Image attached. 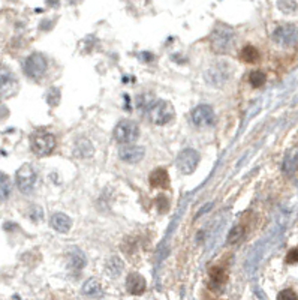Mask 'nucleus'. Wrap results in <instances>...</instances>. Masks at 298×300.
<instances>
[{
  "mask_svg": "<svg viewBox=\"0 0 298 300\" xmlns=\"http://www.w3.org/2000/svg\"><path fill=\"white\" fill-rule=\"evenodd\" d=\"M30 146L38 156H46L56 147V137L46 131H36L30 137Z\"/></svg>",
  "mask_w": 298,
  "mask_h": 300,
  "instance_id": "nucleus-1",
  "label": "nucleus"
},
{
  "mask_svg": "<svg viewBox=\"0 0 298 300\" xmlns=\"http://www.w3.org/2000/svg\"><path fill=\"white\" fill-rule=\"evenodd\" d=\"M234 42V32L228 26H217L212 36H210V44L213 51L216 53H228Z\"/></svg>",
  "mask_w": 298,
  "mask_h": 300,
  "instance_id": "nucleus-2",
  "label": "nucleus"
},
{
  "mask_svg": "<svg viewBox=\"0 0 298 300\" xmlns=\"http://www.w3.org/2000/svg\"><path fill=\"white\" fill-rule=\"evenodd\" d=\"M150 117L155 125L164 126L168 125L175 119V110L171 102L168 101H158L152 108H150Z\"/></svg>",
  "mask_w": 298,
  "mask_h": 300,
  "instance_id": "nucleus-3",
  "label": "nucleus"
},
{
  "mask_svg": "<svg viewBox=\"0 0 298 300\" xmlns=\"http://www.w3.org/2000/svg\"><path fill=\"white\" fill-rule=\"evenodd\" d=\"M139 137V126L133 120H122L114 128V138L120 144L133 143Z\"/></svg>",
  "mask_w": 298,
  "mask_h": 300,
  "instance_id": "nucleus-4",
  "label": "nucleus"
},
{
  "mask_svg": "<svg viewBox=\"0 0 298 300\" xmlns=\"http://www.w3.org/2000/svg\"><path fill=\"white\" fill-rule=\"evenodd\" d=\"M15 182L23 194H30L36 185V171L30 164H24L15 174Z\"/></svg>",
  "mask_w": 298,
  "mask_h": 300,
  "instance_id": "nucleus-5",
  "label": "nucleus"
},
{
  "mask_svg": "<svg viewBox=\"0 0 298 300\" xmlns=\"http://www.w3.org/2000/svg\"><path fill=\"white\" fill-rule=\"evenodd\" d=\"M46 66H48L46 59L41 53H33L24 62V74L29 78L38 80L46 72Z\"/></svg>",
  "mask_w": 298,
  "mask_h": 300,
  "instance_id": "nucleus-6",
  "label": "nucleus"
},
{
  "mask_svg": "<svg viewBox=\"0 0 298 300\" xmlns=\"http://www.w3.org/2000/svg\"><path fill=\"white\" fill-rule=\"evenodd\" d=\"M200 164V153L193 149H184L177 156V168L183 174H192Z\"/></svg>",
  "mask_w": 298,
  "mask_h": 300,
  "instance_id": "nucleus-7",
  "label": "nucleus"
},
{
  "mask_svg": "<svg viewBox=\"0 0 298 300\" xmlns=\"http://www.w3.org/2000/svg\"><path fill=\"white\" fill-rule=\"evenodd\" d=\"M273 39L282 47H291L298 42V27L294 24L279 26L273 33Z\"/></svg>",
  "mask_w": 298,
  "mask_h": 300,
  "instance_id": "nucleus-8",
  "label": "nucleus"
},
{
  "mask_svg": "<svg viewBox=\"0 0 298 300\" xmlns=\"http://www.w3.org/2000/svg\"><path fill=\"white\" fill-rule=\"evenodd\" d=\"M18 89V81L8 66L0 65V96L8 98Z\"/></svg>",
  "mask_w": 298,
  "mask_h": 300,
  "instance_id": "nucleus-9",
  "label": "nucleus"
},
{
  "mask_svg": "<svg viewBox=\"0 0 298 300\" xmlns=\"http://www.w3.org/2000/svg\"><path fill=\"white\" fill-rule=\"evenodd\" d=\"M216 117H214V111L210 105H198L193 111H192V122L195 126L198 128H207L212 126L214 123Z\"/></svg>",
  "mask_w": 298,
  "mask_h": 300,
  "instance_id": "nucleus-10",
  "label": "nucleus"
},
{
  "mask_svg": "<svg viewBox=\"0 0 298 300\" xmlns=\"http://www.w3.org/2000/svg\"><path fill=\"white\" fill-rule=\"evenodd\" d=\"M144 155H145V149L141 146L132 144V143H126L119 149V158L128 164L139 162L144 158Z\"/></svg>",
  "mask_w": 298,
  "mask_h": 300,
  "instance_id": "nucleus-11",
  "label": "nucleus"
},
{
  "mask_svg": "<svg viewBox=\"0 0 298 300\" xmlns=\"http://www.w3.org/2000/svg\"><path fill=\"white\" fill-rule=\"evenodd\" d=\"M206 80L207 83L213 84V86H223L228 80V68L226 65H216L213 68H210L207 72H206Z\"/></svg>",
  "mask_w": 298,
  "mask_h": 300,
  "instance_id": "nucleus-12",
  "label": "nucleus"
},
{
  "mask_svg": "<svg viewBox=\"0 0 298 300\" xmlns=\"http://www.w3.org/2000/svg\"><path fill=\"white\" fill-rule=\"evenodd\" d=\"M145 287H147V282L144 276L139 273H130L126 279V288L130 294H135V296L142 294Z\"/></svg>",
  "mask_w": 298,
  "mask_h": 300,
  "instance_id": "nucleus-13",
  "label": "nucleus"
},
{
  "mask_svg": "<svg viewBox=\"0 0 298 300\" xmlns=\"http://www.w3.org/2000/svg\"><path fill=\"white\" fill-rule=\"evenodd\" d=\"M49 224H51L53 230H56L57 233H68L72 227V219L62 213V212H57L51 216V219H49Z\"/></svg>",
  "mask_w": 298,
  "mask_h": 300,
  "instance_id": "nucleus-14",
  "label": "nucleus"
},
{
  "mask_svg": "<svg viewBox=\"0 0 298 300\" xmlns=\"http://www.w3.org/2000/svg\"><path fill=\"white\" fill-rule=\"evenodd\" d=\"M148 180H150L152 188H164V189H167L170 186V176H168L165 168H156L155 171H152Z\"/></svg>",
  "mask_w": 298,
  "mask_h": 300,
  "instance_id": "nucleus-15",
  "label": "nucleus"
},
{
  "mask_svg": "<svg viewBox=\"0 0 298 300\" xmlns=\"http://www.w3.org/2000/svg\"><path fill=\"white\" fill-rule=\"evenodd\" d=\"M83 293L85 296H91V297H99L102 296V285L97 279L91 278L88 281H85V284L83 285Z\"/></svg>",
  "mask_w": 298,
  "mask_h": 300,
  "instance_id": "nucleus-16",
  "label": "nucleus"
},
{
  "mask_svg": "<svg viewBox=\"0 0 298 300\" xmlns=\"http://www.w3.org/2000/svg\"><path fill=\"white\" fill-rule=\"evenodd\" d=\"M241 60L246 63H256L259 60V51L255 47L247 45L241 50Z\"/></svg>",
  "mask_w": 298,
  "mask_h": 300,
  "instance_id": "nucleus-17",
  "label": "nucleus"
},
{
  "mask_svg": "<svg viewBox=\"0 0 298 300\" xmlns=\"http://www.w3.org/2000/svg\"><path fill=\"white\" fill-rule=\"evenodd\" d=\"M12 185L9 177L5 173H0V201H5V200L11 195Z\"/></svg>",
  "mask_w": 298,
  "mask_h": 300,
  "instance_id": "nucleus-18",
  "label": "nucleus"
},
{
  "mask_svg": "<svg viewBox=\"0 0 298 300\" xmlns=\"http://www.w3.org/2000/svg\"><path fill=\"white\" fill-rule=\"evenodd\" d=\"M69 257H71V269L81 270L85 266V257L80 249H74V252H71Z\"/></svg>",
  "mask_w": 298,
  "mask_h": 300,
  "instance_id": "nucleus-19",
  "label": "nucleus"
},
{
  "mask_svg": "<svg viewBox=\"0 0 298 300\" xmlns=\"http://www.w3.org/2000/svg\"><path fill=\"white\" fill-rule=\"evenodd\" d=\"M123 270V263L119 257H111L108 261H107V272L111 275V276H119Z\"/></svg>",
  "mask_w": 298,
  "mask_h": 300,
  "instance_id": "nucleus-20",
  "label": "nucleus"
},
{
  "mask_svg": "<svg viewBox=\"0 0 298 300\" xmlns=\"http://www.w3.org/2000/svg\"><path fill=\"white\" fill-rule=\"evenodd\" d=\"M249 81H251V84H252L254 87H261V86L265 84L267 77H265V74L261 72V71H254V72L249 75Z\"/></svg>",
  "mask_w": 298,
  "mask_h": 300,
  "instance_id": "nucleus-21",
  "label": "nucleus"
},
{
  "mask_svg": "<svg viewBox=\"0 0 298 300\" xmlns=\"http://www.w3.org/2000/svg\"><path fill=\"white\" fill-rule=\"evenodd\" d=\"M243 236H244V228H243V225H237V227H234V228L229 231V234H228V239H226V240H228V243L234 245V243L240 242Z\"/></svg>",
  "mask_w": 298,
  "mask_h": 300,
  "instance_id": "nucleus-22",
  "label": "nucleus"
},
{
  "mask_svg": "<svg viewBox=\"0 0 298 300\" xmlns=\"http://www.w3.org/2000/svg\"><path fill=\"white\" fill-rule=\"evenodd\" d=\"M153 99H155V96L153 95H150V93H145V95H142V96H138V107H141V108H152L153 105Z\"/></svg>",
  "mask_w": 298,
  "mask_h": 300,
  "instance_id": "nucleus-23",
  "label": "nucleus"
},
{
  "mask_svg": "<svg viewBox=\"0 0 298 300\" xmlns=\"http://www.w3.org/2000/svg\"><path fill=\"white\" fill-rule=\"evenodd\" d=\"M212 279H213V282H216V284H223V281H225V273H223V270L222 269H214L213 272H212Z\"/></svg>",
  "mask_w": 298,
  "mask_h": 300,
  "instance_id": "nucleus-24",
  "label": "nucleus"
},
{
  "mask_svg": "<svg viewBox=\"0 0 298 300\" xmlns=\"http://www.w3.org/2000/svg\"><path fill=\"white\" fill-rule=\"evenodd\" d=\"M286 263H289V264L298 263V246L294 248V249H291V251L288 252V255H286Z\"/></svg>",
  "mask_w": 298,
  "mask_h": 300,
  "instance_id": "nucleus-25",
  "label": "nucleus"
},
{
  "mask_svg": "<svg viewBox=\"0 0 298 300\" xmlns=\"http://www.w3.org/2000/svg\"><path fill=\"white\" fill-rule=\"evenodd\" d=\"M280 300L283 299V300H286V299H291V300H295V299H298V296L292 291V290H283L279 296H277Z\"/></svg>",
  "mask_w": 298,
  "mask_h": 300,
  "instance_id": "nucleus-26",
  "label": "nucleus"
}]
</instances>
